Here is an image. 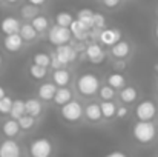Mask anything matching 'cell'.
<instances>
[{
    "label": "cell",
    "instance_id": "1",
    "mask_svg": "<svg viewBox=\"0 0 158 157\" xmlns=\"http://www.w3.org/2000/svg\"><path fill=\"white\" fill-rule=\"evenodd\" d=\"M157 134H158V128L154 122H141V120H138L134 125V128H132L134 139L138 143H141V145L152 143L157 139Z\"/></svg>",
    "mask_w": 158,
    "mask_h": 157
},
{
    "label": "cell",
    "instance_id": "2",
    "mask_svg": "<svg viewBox=\"0 0 158 157\" xmlns=\"http://www.w3.org/2000/svg\"><path fill=\"white\" fill-rule=\"evenodd\" d=\"M100 89V79L92 74V72H85L78 77L77 80V91L85 96V97H91L94 94H97Z\"/></svg>",
    "mask_w": 158,
    "mask_h": 157
},
{
    "label": "cell",
    "instance_id": "3",
    "mask_svg": "<svg viewBox=\"0 0 158 157\" xmlns=\"http://www.w3.org/2000/svg\"><path fill=\"white\" fill-rule=\"evenodd\" d=\"M60 114H61V117H63L66 122H69V123H75V122H78V120L85 116V108L81 106L80 102H77V100H71L69 103H66V105L61 106Z\"/></svg>",
    "mask_w": 158,
    "mask_h": 157
},
{
    "label": "cell",
    "instance_id": "4",
    "mask_svg": "<svg viewBox=\"0 0 158 157\" xmlns=\"http://www.w3.org/2000/svg\"><path fill=\"white\" fill-rule=\"evenodd\" d=\"M48 39L49 42L55 45V46H60V45H66L71 42L72 39V33L69 28H64V26H58V25H54L48 29Z\"/></svg>",
    "mask_w": 158,
    "mask_h": 157
},
{
    "label": "cell",
    "instance_id": "5",
    "mask_svg": "<svg viewBox=\"0 0 158 157\" xmlns=\"http://www.w3.org/2000/svg\"><path fill=\"white\" fill-rule=\"evenodd\" d=\"M29 154L31 157H51L52 154V143L46 137L34 139L29 145Z\"/></svg>",
    "mask_w": 158,
    "mask_h": 157
},
{
    "label": "cell",
    "instance_id": "6",
    "mask_svg": "<svg viewBox=\"0 0 158 157\" xmlns=\"http://www.w3.org/2000/svg\"><path fill=\"white\" fill-rule=\"evenodd\" d=\"M158 108L152 100H143L135 108V117L141 122H152L157 117Z\"/></svg>",
    "mask_w": 158,
    "mask_h": 157
},
{
    "label": "cell",
    "instance_id": "7",
    "mask_svg": "<svg viewBox=\"0 0 158 157\" xmlns=\"http://www.w3.org/2000/svg\"><path fill=\"white\" fill-rule=\"evenodd\" d=\"M55 57L60 60V63L64 66V65H68V63H71V62H74L75 59H77V50L75 48H72L71 45H60V46H57V50H55Z\"/></svg>",
    "mask_w": 158,
    "mask_h": 157
},
{
    "label": "cell",
    "instance_id": "8",
    "mask_svg": "<svg viewBox=\"0 0 158 157\" xmlns=\"http://www.w3.org/2000/svg\"><path fill=\"white\" fill-rule=\"evenodd\" d=\"M0 157H22V148L14 139H6L0 143Z\"/></svg>",
    "mask_w": 158,
    "mask_h": 157
},
{
    "label": "cell",
    "instance_id": "9",
    "mask_svg": "<svg viewBox=\"0 0 158 157\" xmlns=\"http://www.w3.org/2000/svg\"><path fill=\"white\" fill-rule=\"evenodd\" d=\"M23 43H25V40L22 39V36L19 33L17 34H8L3 39V46L8 52H19L22 50Z\"/></svg>",
    "mask_w": 158,
    "mask_h": 157
},
{
    "label": "cell",
    "instance_id": "10",
    "mask_svg": "<svg viewBox=\"0 0 158 157\" xmlns=\"http://www.w3.org/2000/svg\"><path fill=\"white\" fill-rule=\"evenodd\" d=\"M86 57L89 59V62H92V63H103V60H105L106 54L103 51V48L100 46V43H89L88 46H86Z\"/></svg>",
    "mask_w": 158,
    "mask_h": 157
},
{
    "label": "cell",
    "instance_id": "11",
    "mask_svg": "<svg viewBox=\"0 0 158 157\" xmlns=\"http://www.w3.org/2000/svg\"><path fill=\"white\" fill-rule=\"evenodd\" d=\"M20 28H22L20 20L15 19V17H12V15L5 17L2 20V23H0V29H2V33L5 36H8V34H17L20 31Z\"/></svg>",
    "mask_w": 158,
    "mask_h": 157
},
{
    "label": "cell",
    "instance_id": "12",
    "mask_svg": "<svg viewBox=\"0 0 158 157\" xmlns=\"http://www.w3.org/2000/svg\"><path fill=\"white\" fill-rule=\"evenodd\" d=\"M100 42L106 45V46H114L117 42L121 40V33L118 29H112V28H107V29H103L98 36Z\"/></svg>",
    "mask_w": 158,
    "mask_h": 157
},
{
    "label": "cell",
    "instance_id": "13",
    "mask_svg": "<svg viewBox=\"0 0 158 157\" xmlns=\"http://www.w3.org/2000/svg\"><path fill=\"white\" fill-rule=\"evenodd\" d=\"M57 85L55 83H51V82H45V83H42L40 86H39V91H37V94H39V99L40 100H45V102H49V100H52L54 96H55V91H57Z\"/></svg>",
    "mask_w": 158,
    "mask_h": 157
},
{
    "label": "cell",
    "instance_id": "14",
    "mask_svg": "<svg viewBox=\"0 0 158 157\" xmlns=\"http://www.w3.org/2000/svg\"><path fill=\"white\" fill-rule=\"evenodd\" d=\"M2 133H3L8 139H14V137L20 133L19 120H15V119H8V120H5L3 125H2Z\"/></svg>",
    "mask_w": 158,
    "mask_h": 157
},
{
    "label": "cell",
    "instance_id": "15",
    "mask_svg": "<svg viewBox=\"0 0 158 157\" xmlns=\"http://www.w3.org/2000/svg\"><path fill=\"white\" fill-rule=\"evenodd\" d=\"M52 82L58 86H68L71 83V72L64 68H60V69H54L52 72Z\"/></svg>",
    "mask_w": 158,
    "mask_h": 157
},
{
    "label": "cell",
    "instance_id": "16",
    "mask_svg": "<svg viewBox=\"0 0 158 157\" xmlns=\"http://www.w3.org/2000/svg\"><path fill=\"white\" fill-rule=\"evenodd\" d=\"M54 103L58 105V106H63V105L69 103L72 100V91L68 88V86H61V88H57L55 91V96H54Z\"/></svg>",
    "mask_w": 158,
    "mask_h": 157
},
{
    "label": "cell",
    "instance_id": "17",
    "mask_svg": "<svg viewBox=\"0 0 158 157\" xmlns=\"http://www.w3.org/2000/svg\"><path fill=\"white\" fill-rule=\"evenodd\" d=\"M110 54L115 57V59H126L129 54H131V45L126 42V40H120L117 42L114 46H110Z\"/></svg>",
    "mask_w": 158,
    "mask_h": 157
},
{
    "label": "cell",
    "instance_id": "18",
    "mask_svg": "<svg viewBox=\"0 0 158 157\" xmlns=\"http://www.w3.org/2000/svg\"><path fill=\"white\" fill-rule=\"evenodd\" d=\"M69 29H71L72 36H74L77 40H80V42L86 40V37H88V34H89V29H88V28H86L81 22H78L77 19L72 22V25L69 26Z\"/></svg>",
    "mask_w": 158,
    "mask_h": 157
},
{
    "label": "cell",
    "instance_id": "19",
    "mask_svg": "<svg viewBox=\"0 0 158 157\" xmlns=\"http://www.w3.org/2000/svg\"><path fill=\"white\" fill-rule=\"evenodd\" d=\"M94 11L92 9H88V8H83L77 12V20L81 22L88 29H92L94 28Z\"/></svg>",
    "mask_w": 158,
    "mask_h": 157
},
{
    "label": "cell",
    "instance_id": "20",
    "mask_svg": "<svg viewBox=\"0 0 158 157\" xmlns=\"http://www.w3.org/2000/svg\"><path fill=\"white\" fill-rule=\"evenodd\" d=\"M85 117H86L89 122H100V119L103 117V116H102L100 105L98 103L86 105V106H85Z\"/></svg>",
    "mask_w": 158,
    "mask_h": 157
},
{
    "label": "cell",
    "instance_id": "21",
    "mask_svg": "<svg viewBox=\"0 0 158 157\" xmlns=\"http://www.w3.org/2000/svg\"><path fill=\"white\" fill-rule=\"evenodd\" d=\"M19 34L22 36V39H23L26 43L34 42V40L37 39V36H39L37 29H35V28H34L31 23H25V25H22V28H20Z\"/></svg>",
    "mask_w": 158,
    "mask_h": 157
},
{
    "label": "cell",
    "instance_id": "22",
    "mask_svg": "<svg viewBox=\"0 0 158 157\" xmlns=\"http://www.w3.org/2000/svg\"><path fill=\"white\" fill-rule=\"evenodd\" d=\"M25 109H26L28 116L39 117L42 114V111H43V106H42V102L39 99H28L25 102Z\"/></svg>",
    "mask_w": 158,
    "mask_h": 157
},
{
    "label": "cell",
    "instance_id": "23",
    "mask_svg": "<svg viewBox=\"0 0 158 157\" xmlns=\"http://www.w3.org/2000/svg\"><path fill=\"white\" fill-rule=\"evenodd\" d=\"M137 99H138V91L134 86H124L123 89H120V100L123 103H134Z\"/></svg>",
    "mask_w": 158,
    "mask_h": 157
},
{
    "label": "cell",
    "instance_id": "24",
    "mask_svg": "<svg viewBox=\"0 0 158 157\" xmlns=\"http://www.w3.org/2000/svg\"><path fill=\"white\" fill-rule=\"evenodd\" d=\"M107 85L112 86L114 89H123L126 86V79H124L123 74L114 72V74H109L107 76Z\"/></svg>",
    "mask_w": 158,
    "mask_h": 157
},
{
    "label": "cell",
    "instance_id": "25",
    "mask_svg": "<svg viewBox=\"0 0 158 157\" xmlns=\"http://www.w3.org/2000/svg\"><path fill=\"white\" fill-rule=\"evenodd\" d=\"M31 25L37 29L39 34H42V33H45V31L49 29V20H48V17H45V15H42V14H39L37 17H34V19L31 20Z\"/></svg>",
    "mask_w": 158,
    "mask_h": 157
},
{
    "label": "cell",
    "instance_id": "26",
    "mask_svg": "<svg viewBox=\"0 0 158 157\" xmlns=\"http://www.w3.org/2000/svg\"><path fill=\"white\" fill-rule=\"evenodd\" d=\"M117 105L114 103L112 100H103L102 105H100V109H102V116H103V119H112V117H115V114H117Z\"/></svg>",
    "mask_w": 158,
    "mask_h": 157
},
{
    "label": "cell",
    "instance_id": "27",
    "mask_svg": "<svg viewBox=\"0 0 158 157\" xmlns=\"http://www.w3.org/2000/svg\"><path fill=\"white\" fill-rule=\"evenodd\" d=\"M74 20H75L74 15H72L71 12H68V11H61V12H58V14L55 15V25H58V26L69 28Z\"/></svg>",
    "mask_w": 158,
    "mask_h": 157
},
{
    "label": "cell",
    "instance_id": "28",
    "mask_svg": "<svg viewBox=\"0 0 158 157\" xmlns=\"http://www.w3.org/2000/svg\"><path fill=\"white\" fill-rule=\"evenodd\" d=\"M20 15L25 19V20H32L34 17L39 15V6H34L31 3H26L20 8Z\"/></svg>",
    "mask_w": 158,
    "mask_h": 157
},
{
    "label": "cell",
    "instance_id": "29",
    "mask_svg": "<svg viewBox=\"0 0 158 157\" xmlns=\"http://www.w3.org/2000/svg\"><path fill=\"white\" fill-rule=\"evenodd\" d=\"M26 114V109H25V102L23 100H14V103H12V109H11V112H9V116H11V119H15V120H19L20 117H23Z\"/></svg>",
    "mask_w": 158,
    "mask_h": 157
},
{
    "label": "cell",
    "instance_id": "30",
    "mask_svg": "<svg viewBox=\"0 0 158 157\" xmlns=\"http://www.w3.org/2000/svg\"><path fill=\"white\" fill-rule=\"evenodd\" d=\"M29 74H31V77L35 79V80H43V79L46 77V74H48V69H46L45 66H40V65L32 63V65L29 66Z\"/></svg>",
    "mask_w": 158,
    "mask_h": 157
},
{
    "label": "cell",
    "instance_id": "31",
    "mask_svg": "<svg viewBox=\"0 0 158 157\" xmlns=\"http://www.w3.org/2000/svg\"><path fill=\"white\" fill-rule=\"evenodd\" d=\"M32 62L35 65H40V66L48 68V66H51V55L46 54V52H37V54H34Z\"/></svg>",
    "mask_w": 158,
    "mask_h": 157
},
{
    "label": "cell",
    "instance_id": "32",
    "mask_svg": "<svg viewBox=\"0 0 158 157\" xmlns=\"http://www.w3.org/2000/svg\"><path fill=\"white\" fill-rule=\"evenodd\" d=\"M19 125H20V129H23V131H29V129H32L34 125H35V117L25 114L23 117L19 119Z\"/></svg>",
    "mask_w": 158,
    "mask_h": 157
},
{
    "label": "cell",
    "instance_id": "33",
    "mask_svg": "<svg viewBox=\"0 0 158 157\" xmlns=\"http://www.w3.org/2000/svg\"><path fill=\"white\" fill-rule=\"evenodd\" d=\"M12 103H14V100H12L9 96L3 97V99L0 100V114H2V116H9V112H11V109H12Z\"/></svg>",
    "mask_w": 158,
    "mask_h": 157
},
{
    "label": "cell",
    "instance_id": "34",
    "mask_svg": "<svg viewBox=\"0 0 158 157\" xmlns=\"http://www.w3.org/2000/svg\"><path fill=\"white\" fill-rule=\"evenodd\" d=\"M98 96H100L102 100H112V99L115 97V89H114L112 86H109V85L102 86V88L98 89Z\"/></svg>",
    "mask_w": 158,
    "mask_h": 157
},
{
    "label": "cell",
    "instance_id": "35",
    "mask_svg": "<svg viewBox=\"0 0 158 157\" xmlns=\"http://www.w3.org/2000/svg\"><path fill=\"white\" fill-rule=\"evenodd\" d=\"M105 25H106L105 15L100 14V12H95V14H94V28L102 29V28H105Z\"/></svg>",
    "mask_w": 158,
    "mask_h": 157
},
{
    "label": "cell",
    "instance_id": "36",
    "mask_svg": "<svg viewBox=\"0 0 158 157\" xmlns=\"http://www.w3.org/2000/svg\"><path fill=\"white\" fill-rule=\"evenodd\" d=\"M127 112H129V109H127L126 106H118V108H117L115 117H117V119H124V117L127 116Z\"/></svg>",
    "mask_w": 158,
    "mask_h": 157
},
{
    "label": "cell",
    "instance_id": "37",
    "mask_svg": "<svg viewBox=\"0 0 158 157\" xmlns=\"http://www.w3.org/2000/svg\"><path fill=\"white\" fill-rule=\"evenodd\" d=\"M120 3H121V0H103V5H105L106 8H109V9L117 8Z\"/></svg>",
    "mask_w": 158,
    "mask_h": 157
},
{
    "label": "cell",
    "instance_id": "38",
    "mask_svg": "<svg viewBox=\"0 0 158 157\" xmlns=\"http://www.w3.org/2000/svg\"><path fill=\"white\" fill-rule=\"evenodd\" d=\"M51 66H52L54 69H60V68H63V65L60 63V60L55 57V54L51 55Z\"/></svg>",
    "mask_w": 158,
    "mask_h": 157
},
{
    "label": "cell",
    "instance_id": "39",
    "mask_svg": "<svg viewBox=\"0 0 158 157\" xmlns=\"http://www.w3.org/2000/svg\"><path fill=\"white\" fill-rule=\"evenodd\" d=\"M105 157H129L126 153H123V151H110L109 154H106Z\"/></svg>",
    "mask_w": 158,
    "mask_h": 157
},
{
    "label": "cell",
    "instance_id": "40",
    "mask_svg": "<svg viewBox=\"0 0 158 157\" xmlns=\"http://www.w3.org/2000/svg\"><path fill=\"white\" fill-rule=\"evenodd\" d=\"M48 0H28V3H31V5H34V6H43L45 3H46Z\"/></svg>",
    "mask_w": 158,
    "mask_h": 157
},
{
    "label": "cell",
    "instance_id": "41",
    "mask_svg": "<svg viewBox=\"0 0 158 157\" xmlns=\"http://www.w3.org/2000/svg\"><path fill=\"white\" fill-rule=\"evenodd\" d=\"M3 97H6V89H5L3 86H0V100H2Z\"/></svg>",
    "mask_w": 158,
    "mask_h": 157
},
{
    "label": "cell",
    "instance_id": "42",
    "mask_svg": "<svg viewBox=\"0 0 158 157\" xmlns=\"http://www.w3.org/2000/svg\"><path fill=\"white\" fill-rule=\"evenodd\" d=\"M6 2H8L9 5H15V3H19L20 0H6Z\"/></svg>",
    "mask_w": 158,
    "mask_h": 157
},
{
    "label": "cell",
    "instance_id": "43",
    "mask_svg": "<svg viewBox=\"0 0 158 157\" xmlns=\"http://www.w3.org/2000/svg\"><path fill=\"white\" fill-rule=\"evenodd\" d=\"M155 37H157V40H158V25L155 26Z\"/></svg>",
    "mask_w": 158,
    "mask_h": 157
},
{
    "label": "cell",
    "instance_id": "44",
    "mask_svg": "<svg viewBox=\"0 0 158 157\" xmlns=\"http://www.w3.org/2000/svg\"><path fill=\"white\" fill-rule=\"evenodd\" d=\"M155 89H157V94H158V80H157V83H155Z\"/></svg>",
    "mask_w": 158,
    "mask_h": 157
},
{
    "label": "cell",
    "instance_id": "45",
    "mask_svg": "<svg viewBox=\"0 0 158 157\" xmlns=\"http://www.w3.org/2000/svg\"><path fill=\"white\" fill-rule=\"evenodd\" d=\"M0 68H2V55H0Z\"/></svg>",
    "mask_w": 158,
    "mask_h": 157
},
{
    "label": "cell",
    "instance_id": "46",
    "mask_svg": "<svg viewBox=\"0 0 158 157\" xmlns=\"http://www.w3.org/2000/svg\"><path fill=\"white\" fill-rule=\"evenodd\" d=\"M155 71H157V74H158V65H157V66H155Z\"/></svg>",
    "mask_w": 158,
    "mask_h": 157
},
{
    "label": "cell",
    "instance_id": "47",
    "mask_svg": "<svg viewBox=\"0 0 158 157\" xmlns=\"http://www.w3.org/2000/svg\"><path fill=\"white\" fill-rule=\"evenodd\" d=\"M2 2H3V0H0V3H2Z\"/></svg>",
    "mask_w": 158,
    "mask_h": 157
},
{
    "label": "cell",
    "instance_id": "48",
    "mask_svg": "<svg viewBox=\"0 0 158 157\" xmlns=\"http://www.w3.org/2000/svg\"><path fill=\"white\" fill-rule=\"evenodd\" d=\"M157 8H158V5H157Z\"/></svg>",
    "mask_w": 158,
    "mask_h": 157
}]
</instances>
